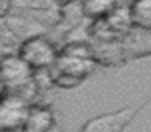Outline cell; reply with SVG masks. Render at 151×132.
<instances>
[{
  "label": "cell",
  "mask_w": 151,
  "mask_h": 132,
  "mask_svg": "<svg viewBox=\"0 0 151 132\" xmlns=\"http://www.w3.org/2000/svg\"><path fill=\"white\" fill-rule=\"evenodd\" d=\"M151 102V98L148 99L145 104L136 106V107H122L118 111H112V112H105L100 116H95L86 122L77 132H123L125 127L138 116L141 109H145V106Z\"/></svg>",
  "instance_id": "cell-1"
},
{
  "label": "cell",
  "mask_w": 151,
  "mask_h": 132,
  "mask_svg": "<svg viewBox=\"0 0 151 132\" xmlns=\"http://www.w3.org/2000/svg\"><path fill=\"white\" fill-rule=\"evenodd\" d=\"M18 56L30 66L31 69L51 68L58 58L54 45L41 35L27 38L18 48Z\"/></svg>",
  "instance_id": "cell-2"
},
{
  "label": "cell",
  "mask_w": 151,
  "mask_h": 132,
  "mask_svg": "<svg viewBox=\"0 0 151 132\" xmlns=\"http://www.w3.org/2000/svg\"><path fill=\"white\" fill-rule=\"evenodd\" d=\"M51 69H53L51 78L54 83L59 86H71L82 81V78H86L92 71V61L69 53L58 56Z\"/></svg>",
  "instance_id": "cell-3"
},
{
  "label": "cell",
  "mask_w": 151,
  "mask_h": 132,
  "mask_svg": "<svg viewBox=\"0 0 151 132\" xmlns=\"http://www.w3.org/2000/svg\"><path fill=\"white\" fill-rule=\"evenodd\" d=\"M31 79V68L20 56H7L0 61V86L7 91H18Z\"/></svg>",
  "instance_id": "cell-4"
},
{
  "label": "cell",
  "mask_w": 151,
  "mask_h": 132,
  "mask_svg": "<svg viewBox=\"0 0 151 132\" xmlns=\"http://www.w3.org/2000/svg\"><path fill=\"white\" fill-rule=\"evenodd\" d=\"M28 111L30 107L22 96L8 94L2 98L0 99V131L12 132L22 127L28 116Z\"/></svg>",
  "instance_id": "cell-5"
},
{
  "label": "cell",
  "mask_w": 151,
  "mask_h": 132,
  "mask_svg": "<svg viewBox=\"0 0 151 132\" xmlns=\"http://www.w3.org/2000/svg\"><path fill=\"white\" fill-rule=\"evenodd\" d=\"M53 12L56 13L54 0H10V13L27 22L35 20L38 13L49 15Z\"/></svg>",
  "instance_id": "cell-6"
},
{
  "label": "cell",
  "mask_w": 151,
  "mask_h": 132,
  "mask_svg": "<svg viewBox=\"0 0 151 132\" xmlns=\"http://www.w3.org/2000/svg\"><path fill=\"white\" fill-rule=\"evenodd\" d=\"M53 125V114L45 107L30 109L23 122V132H48Z\"/></svg>",
  "instance_id": "cell-7"
},
{
  "label": "cell",
  "mask_w": 151,
  "mask_h": 132,
  "mask_svg": "<svg viewBox=\"0 0 151 132\" xmlns=\"http://www.w3.org/2000/svg\"><path fill=\"white\" fill-rule=\"evenodd\" d=\"M132 25L151 31V0H133L128 8Z\"/></svg>",
  "instance_id": "cell-8"
},
{
  "label": "cell",
  "mask_w": 151,
  "mask_h": 132,
  "mask_svg": "<svg viewBox=\"0 0 151 132\" xmlns=\"http://www.w3.org/2000/svg\"><path fill=\"white\" fill-rule=\"evenodd\" d=\"M118 5V0H84L82 12L87 17H105L113 12Z\"/></svg>",
  "instance_id": "cell-9"
},
{
  "label": "cell",
  "mask_w": 151,
  "mask_h": 132,
  "mask_svg": "<svg viewBox=\"0 0 151 132\" xmlns=\"http://www.w3.org/2000/svg\"><path fill=\"white\" fill-rule=\"evenodd\" d=\"M71 2H84V0H71Z\"/></svg>",
  "instance_id": "cell-10"
},
{
  "label": "cell",
  "mask_w": 151,
  "mask_h": 132,
  "mask_svg": "<svg viewBox=\"0 0 151 132\" xmlns=\"http://www.w3.org/2000/svg\"><path fill=\"white\" fill-rule=\"evenodd\" d=\"M0 132H4V131H0Z\"/></svg>",
  "instance_id": "cell-11"
}]
</instances>
